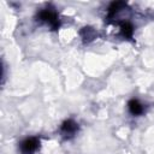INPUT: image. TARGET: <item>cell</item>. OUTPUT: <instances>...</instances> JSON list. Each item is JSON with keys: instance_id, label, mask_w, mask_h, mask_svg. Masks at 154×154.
<instances>
[{"instance_id": "6da1fadb", "label": "cell", "mask_w": 154, "mask_h": 154, "mask_svg": "<svg viewBox=\"0 0 154 154\" xmlns=\"http://www.w3.org/2000/svg\"><path fill=\"white\" fill-rule=\"evenodd\" d=\"M36 19L46 25H48L52 30H57L60 25V19H59V14L55 11V8L53 7H46V8H41L37 13H36Z\"/></svg>"}, {"instance_id": "7a4b0ae2", "label": "cell", "mask_w": 154, "mask_h": 154, "mask_svg": "<svg viewBox=\"0 0 154 154\" xmlns=\"http://www.w3.org/2000/svg\"><path fill=\"white\" fill-rule=\"evenodd\" d=\"M40 147V138L26 137L19 143V152L22 154H34Z\"/></svg>"}, {"instance_id": "3957f363", "label": "cell", "mask_w": 154, "mask_h": 154, "mask_svg": "<svg viewBox=\"0 0 154 154\" xmlns=\"http://www.w3.org/2000/svg\"><path fill=\"white\" fill-rule=\"evenodd\" d=\"M78 131V124L75 122V120H72V119H67V120H65L63 124H61V126H60V132H61V135L64 136V137H72L76 132Z\"/></svg>"}, {"instance_id": "277c9868", "label": "cell", "mask_w": 154, "mask_h": 154, "mask_svg": "<svg viewBox=\"0 0 154 154\" xmlns=\"http://www.w3.org/2000/svg\"><path fill=\"white\" fill-rule=\"evenodd\" d=\"M126 7H128V5L124 1H114V2H112L109 5L108 10H107V17H108V19L113 18L118 12H120L122 10H125Z\"/></svg>"}, {"instance_id": "5b68a950", "label": "cell", "mask_w": 154, "mask_h": 154, "mask_svg": "<svg viewBox=\"0 0 154 154\" xmlns=\"http://www.w3.org/2000/svg\"><path fill=\"white\" fill-rule=\"evenodd\" d=\"M128 108H129V112L132 116H141L143 113V111H144L143 105L136 99H132V100H130L128 102Z\"/></svg>"}, {"instance_id": "8992f818", "label": "cell", "mask_w": 154, "mask_h": 154, "mask_svg": "<svg viewBox=\"0 0 154 154\" xmlns=\"http://www.w3.org/2000/svg\"><path fill=\"white\" fill-rule=\"evenodd\" d=\"M120 35L126 38V40H131L134 36V26L131 23L129 22H122L120 23Z\"/></svg>"}, {"instance_id": "52a82bcc", "label": "cell", "mask_w": 154, "mask_h": 154, "mask_svg": "<svg viewBox=\"0 0 154 154\" xmlns=\"http://www.w3.org/2000/svg\"><path fill=\"white\" fill-rule=\"evenodd\" d=\"M79 34H81V36H82V38H83L84 42H89V41H91V40H94L96 37L95 30L93 28H90V26H84L81 30Z\"/></svg>"}]
</instances>
